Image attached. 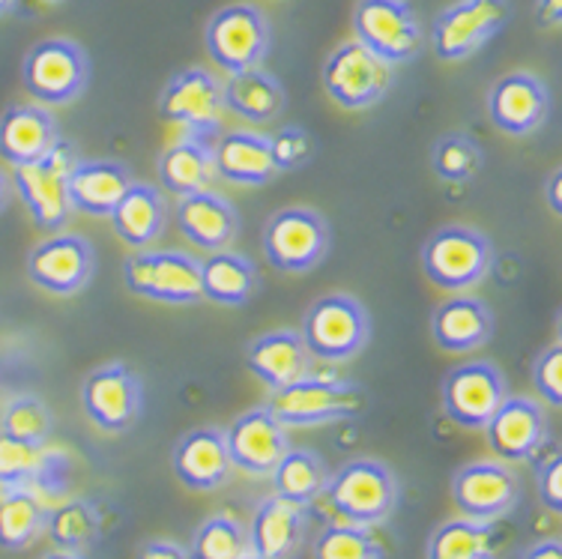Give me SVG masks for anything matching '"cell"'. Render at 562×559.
<instances>
[{"instance_id": "obj_1", "label": "cell", "mask_w": 562, "mask_h": 559, "mask_svg": "<svg viewBox=\"0 0 562 559\" xmlns=\"http://www.w3.org/2000/svg\"><path fill=\"white\" fill-rule=\"evenodd\" d=\"M368 399L362 387L341 377L305 374L296 383L276 389L267 407L284 428H312L329 422L357 420Z\"/></svg>"}, {"instance_id": "obj_2", "label": "cell", "mask_w": 562, "mask_h": 559, "mask_svg": "<svg viewBox=\"0 0 562 559\" xmlns=\"http://www.w3.org/2000/svg\"><path fill=\"white\" fill-rule=\"evenodd\" d=\"M78 159L81 156H78L76 144L60 135L43 159L12 168L10 183L15 186V192L27 206L36 227L57 234L69 222V213H72V206H69V171L76 168Z\"/></svg>"}, {"instance_id": "obj_3", "label": "cell", "mask_w": 562, "mask_h": 559, "mask_svg": "<svg viewBox=\"0 0 562 559\" xmlns=\"http://www.w3.org/2000/svg\"><path fill=\"white\" fill-rule=\"evenodd\" d=\"M324 494L347 524L374 527L383 524L398 506V479L383 461L357 458L329 476Z\"/></svg>"}, {"instance_id": "obj_4", "label": "cell", "mask_w": 562, "mask_h": 559, "mask_svg": "<svg viewBox=\"0 0 562 559\" xmlns=\"http://www.w3.org/2000/svg\"><path fill=\"white\" fill-rule=\"evenodd\" d=\"M303 345L308 356L324 362H347L362 354L371 338L366 305L350 293H326L303 317Z\"/></svg>"}, {"instance_id": "obj_5", "label": "cell", "mask_w": 562, "mask_h": 559, "mask_svg": "<svg viewBox=\"0 0 562 559\" xmlns=\"http://www.w3.org/2000/svg\"><path fill=\"white\" fill-rule=\"evenodd\" d=\"M494 264L491 239L464 225H446L434 231L428 243L422 246V269L440 291H470L485 279Z\"/></svg>"}, {"instance_id": "obj_6", "label": "cell", "mask_w": 562, "mask_h": 559, "mask_svg": "<svg viewBox=\"0 0 562 559\" xmlns=\"http://www.w3.org/2000/svg\"><path fill=\"white\" fill-rule=\"evenodd\" d=\"M22 78L40 105H69L90 85V57L76 40L48 36L24 54Z\"/></svg>"}, {"instance_id": "obj_7", "label": "cell", "mask_w": 562, "mask_h": 559, "mask_svg": "<svg viewBox=\"0 0 562 559\" xmlns=\"http://www.w3.org/2000/svg\"><path fill=\"white\" fill-rule=\"evenodd\" d=\"M123 281L135 297L168 305H195L201 293V260L183 251L135 248L123 260Z\"/></svg>"}, {"instance_id": "obj_8", "label": "cell", "mask_w": 562, "mask_h": 559, "mask_svg": "<svg viewBox=\"0 0 562 559\" xmlns=\"http://www.w3.org/2000/svg\"><path fill=\"white\" fill-rule=\"evenodd\" d=\"M329 251V225L312 206H284L263 227V255L279 272H308Z\"/></svg>"}, {"instance_id": "obj_9", "label": "cell", "mask_w": 562, "mask_h": 559, "mask_svg": "<svg viewBox=\"0 0 562 559\" xmlns=\"http://www.w3.org/2000/svg\"><path fill=\"white\" fill-rule=\"evenodd\" d=\"M353 33L357 43L390 66L411 64L422 52V24L411 0H359Z\"/></svg>"}, {"instance_id": "obj_10", "label": "cell", "mask_w": 562, "mask_h": 559, "mask_svg": "<svg viewBox=\"0 0 562 559\" xmlns=\"http://www.w3.org/2000/svg\"><path fill=\"white\" fill-rule=\"evenodd\" d=\"M512 19L508 0H454L437 12L431 24V48L440 60L458 64L476 54Z\"/></svg>"}, {"instance_id": "obj_11", "label": "cell", "mask_w": 562, "mask_h": 559, "mask_svg": "<svg viewBox=\"0 0 562 559\" xmlns=\"http://www.w3.org/2000/svg\"><path fill=\"white\" fill-rule=\"evenodd\" d=\"M392 69L378 54L368 52L357 40H347L326 57L324 87L329 99L347 111L378 105L392 87Z\"/></svg>"}, {"instance_id": "obj_12", "label": "cell", "mask_w": 562, "mask_h": 559, "mask_svg": "<svg viewBox=\"0 0 562 559\" xmlns=\"http://www.w3.org/2000/svg\"><path fill=\"white\" fill-rule=\"evenodd\" d=\"M204 43L213 64L222 66L227 76L243 72L260 66L270 52V22L251 3H231L206 22Z\"/></svg>"}, {"instance_id": "obj_13", "label": "cell", "mask_w": 562, "mask_h": 559, "mask_svg": "<svg viewBox=\"0 0 562 559\" xmlns=\"http://www.w3.org/2000/svg\"><path fill=\"white\" fill-rule=\"evenodd\" d=\"M222 81L201 66L183 69L159 93V118L183 126L192 138H213L222 130Z\"/></svg>"}, {"instance_id": "obj_14", "label": "cell", "mask_w": 562, "mask_h": 559, "mask_svg": "<svg viewBox=\"0 0 562 559\" xmlns=\"http://www.w3.org/2000/svg\"><path fill=\"white\" fill-rule=\"evenodd\" d=\"M144 387L126 362L93 368L81 383V407L97 428L109 434L130 431L140 416Z\"/></svg>"}, {"instance_id": "obj_15", "label": "cell", "mask_w": 562, "mask_h": 559, "mask_svg": "<svg viewBox=\"0 0 562 559\" xmlns=\"http://www.w3.org/2000/svg\"><path fill=\"white\" fill-rule=\"evenodd\" d=\"M506 395V377L494 362H485V359L452 368L443 380L446 416L458 422L461 428H485Z\"/></svg>"}, {"instance_id": "obj_16", "label": "cell", "mask_w": 562, "mask_h": 559, "mask_svg": "<svg viewBox=\"0 0 562 559\" xmlns=\"http://www.w3.org/2000/svg\"><path fill=\"white\" fill-rule=\"evenodd\" d=\"M93 246L78 234H52L40 246H33L27 255V276L36 288L55 293V297H72L85 291L93 279Z\"/></svg>"}, {"instance_id": "obj_17", "label": "cell", "mask_w": 562, "mask_h": 559, "mask_svg": "<svg viewBox=\"0 0 562 559\" xmlns=\"http://www.w3.org/2000/svg\"><path fill=\"white\" fill-rule=\"evenodd\" d=\"M452 500L458 512L473 521H499L518 506V476L499 461H473L452 479Z\"/></svg>"}, {"instance_id": "obj_18", "label": "cell", "mask_w": 562, "mask_h": 559, "mask_svg": "<svg viewBox=\"0 0 562 559\" xmlns=\"http://www.w3.org/2000/svg\"><path fill=\"white\" fill-rule=\"evenodd\" d=\"M227 452H231V463L249 476H270L284 452L291 449L288 443V431L270 407L246 410L243 416L231 422V428L225 431Z\"/></svg>"}, {"instance_id": "obj_19", "label": "cell", "mask_w": 562, "mask_h": 559, "mask_svg": "<svg viewBox=\"0 0 562 559\" xmlns=\"http://www.w3.org/2000/svg\"><path fill=\"white\" fill-rule=\"evenodd\" d=\"M548 85L532 72H508L487 93V118L506 135L524 138L548 120Z\"/></svg>"}, {"instance_id": "obj_20", "label": "cell", "mask_w": 562, "mask_h": 559, "mask_svg": "<svg viewBox=\"0 0 562 559\" xmlns=\"http://www.w3.org/2000/svg\"><path fill=\"white\" fill-rule=\"evenodd\" d=\"M173 476L189 491H216L227 482L234 470L231 452H227L225 431L222 428H195L180 437L171 455Z\"/></svg>"}, {"instance_id": "obj_21", "label": "cell", "mask_w": 562, "mask_h": 559, "mask_svg": "<svg viewBox=\"0 0 562 559\" xmlns=\"http://www.w3.org/2000/svg\"><path fill=\"white\" fill-rule=\"evenodd\" d=\"M487 443L503 461H527L548 437V420L532 399L506 395L497 413L487 420Z\"/></svg>"}, {"instance_id": "obj_22", "label": "cell", "mask_w": 562, "mask_h": 559, "mask_svg": "<svg viewBox=\"0 0 562 559\" xmlns=\"http://www.w3.org/2000/svg\"><path fill=\"white\" fill-rule=\"evenodd\" d=\"M132 183L135 177L123 161L78 159L69 171V206L85 215L109 219Z\"/></svg>"}, {"instance_id": "obj_23", "label": "cell", "mask_w": 562, "mask_h": 559, "mask_svg": "<svg viewBox=\"0 0 562 559\" xmlns=\"http://www.w3.org/2000/svg\"><path fill=\"white\" fill-rule=\"evenodd\" d=\"M177 222L183 237L204 251H222L239 234V215L234 204L213 189L186 194L177 206Z\"/></svg>"}, {"instance_id": "obj_24", "label": "cell", "mask_w": 562, "mask_h": 559, "mask_svg": "<svg viewBox=\"0 0 562 559\" xmlns=\"http://www.w3.org/2000/svg\"><path fill=\"white\" fill-rule=\"evenodd\" d=\"M246 366L263 387L276 392L308 374V350L296 329H272L246 347Z\"/></svg>"}, {"instance_id": "obj_25", "label": "cell", "mask_w": 562, "mask_h": 559, "mask_svg": "<svg viewBox=\"0 0 562 559\" xmlns=\"http://www.w3.org/2000/svg\"><path fill=\"white\" fill-rule=\"evenodd\" d=\"M60 138L57 120L43 105H12L0 114V156L15 165L43 159Z\"/></svg>"}, {"instance_id": "obj_26", "label": "cell", "mask_w": 562, "mask_h": 559, "mask_svg": "<svg viewBox=\"0 0 562 559\" xmlns=\"http://www.w3.org/2000/svg\"><path fill=\"white\" fill-rule=\"evenodd\" d=\"M431 335L449 354H467L494 338V314L476 297H452L434 309Z\"/></svg>"}, {"instance_id": "obj_27", "label": "cell", "mask_w": 562, "mask_h": 559, "mask_svg": "<svg viewBox=\"0 0 562 559\" xmlns=\"http://www.w3.org/2000/svg\"><path fill=\"white\" fill-rule=\"evenodd\" d=\"M305 536V506L284 500V496H267L255 512L249 529L251 554L260 559H288L300 548Z\"/></svg>"}, {"instance_id": "obj_28", "label": "cell", "mask_w": 562, "mask_h": 559, "mask_svg": "<svg viewBox=\"0 0 562 559\" xmlns=\"http://www.w3.org/2000/svg\"><path fill=\"white\" fill-rule=\"evenodd\" d=\"M213 165L218 177L237 186H267L276 177L270 135L258 132H227L213 147Z\"/></svg>"}, {"instance_id": "obj_29", "label": "cell", "mask_w": 562, "mask_h": 559, "mask_svg": "<svg viewBox=\"0 0 562 559\" xmlns=\"http://www.w3.org/2000/svg\"><path fill=\"white\" fill-rule=\"evenodd\" d=\"M66 461L48 452L45 443L15 440L0 431V484L3 488H48L55 491L64 479Z\"/></svg>"}, {"instance_id": "obj_30", "label": "cell", "mask_w": 562, "mask_h": 559, "mask_svg": "<svg viewBox=\"0 0 562 559\" xmlns=\"http://www.w3.org/2000/svg\"><path fill=\"white\" fill-rule=\"evenodd\" d=\"M222 97H225V111H234L249 123H270L284 108V87L260 66L231 72L222 85Z\"/></svg>"}, {"instance_id": "obj_31", "label": "cell", "mask_w": 562, "mask_h": 559, "mask_svg": "<svg viewBox=\"0 0 562 559\" xmlns=\"http://www.w3.org/2000/svg\"><path fill=\"white\" fill-rule=\"evenodd\" d=\"M111 225L117 237L132 248H147L165 231V201L150 183H132L117 206L111 210Z\"/></svg>"}, {"instance_id": "obj_32", "label": "cell", "mask_w": 562, "mask_h": 559, "mask_svg": "<svg viewBox=\"0 0 562 559\" xmlns=\"http://www.w3.org/2000/svg\"><path fill=\"white\" fill-rule=\"evenodd\" d=\"M258 291V269L239 251H213L201 260V293L216 305H246Z\"/></svg>"}, {"instance_id": "obj_33", "label": "cell", "mask_w": 562, "mask_h": 559, "mask_svg": "<svg viewBox=\"0 0 562 559\" xmlns=\"http://www.w3.org/2000/svg\"><path fill=\"white\" fill-rule=\"evenodd\" d=\"M216 174L213 147L204 138L186 135L159 156V183L177 198L204 192Z\"/></svg>"}, {"instance_id": "obj_34", "label": "cell", "mask_w": 562, "mask_h": 559, "mask_svg": "<svg viewBox=\"0 0 562 559\" xmlns=\"http://www.w3.org/2000/svg\"><path fill=\"white\" fill-rule=\"evenodd\" d=\"M497 527L494 521L454 517L434 529L428 559H497Z\"/></svg>"}, {"instance_id": "obj_35", "label": "cell", "mask_w": 562, "mask_h": 559, "mask_svg": "<svg viewBox=\"0 0 562 559\" xmlns=\"http://www.w3.org/2000/svg\"><path fill=\"white\" fill-rule=\"evenodd\" d=\"M43 500L33 488H3L0 494V548L24 550L45 529Z\"/></svg>"}, {"instance_id": "obj_36", "label": "cell", "mask_w": 562, "mask_h": 559, "mask_svg": "<svg viewBox=\"0 0 562 559\" xmlns=\"http://www.w3.org/2000/svg\"><path fill=\"white\" fill-rule=\"evenodd\" d=\"M270 476L272 484H276V494L284 496V500H293L300 506L314 503L317 496L324 494L326 482H329L326 463L312 449H288Z\"/></svg>"}, {"instance_id": "obj_37", "label": "cell", "mask_w": 562, "mask_h": 559, "mask_svg": "<svg viewBox=\"0 0 562 559\" xmlns=\"http://www.w3.org/2000/svg\"><path fill=\"white\" fill-rule=\"evenodd\" d=\"M99 512L93 503L87 500H66L64 506H57L48 512L45 517V529H48V538L55 541L57 550H72V554H81L87 550L99 536Z\"/></svg>"}, {"instance_id": "obj_38", "label": "cell", "mask_w": 562, "mask_h": 559, "mask_svg": "<svg viewBox=\"0 0 562 559\" xmlns=\"http://www.w3.org/2000/svg\"><path fill=\"white\" fill-rule=\"evenodd\" d=\"M251 554L249 529L227 515L206 517L192 538V559H239Z\"/></svg>"}, {"instance_id": "obj_39", "label": "cell", "mask_w": 562, "mask_h": 559, "mask_svg": "<svg viewBox=\"0 0 562 559\" xmlns=\"http://www.w3.org/2000/svg\"><path fill=\"white\" fill-rule=\"evenodd\" d=\"M482 147L476 141L464 135V132H449L443 138L434 144L431 165L434 174L446 180V183H467L482 171Z\"/></svg>"}, {"instance_id": "obj_40", "label": "cell", "mask_w": 562, "mask_h": 559, "mask_svg": "<svg viewBox=\"0 0 562 559\" xmlns=\"http://www.w3.org/2000/svg\"><path fill=\"white\" fill-rule=\"evenodd\" d=\"M314 559H380V545L368 527L357 524H333L314 541Z\"/></svg>"}, {"instance_id": "obj_41", "label": "cell", "mask_w": 562, "mask_h": 559, "mask_svg": "<svg viewBox=\"0 0 562 559\" xmlns=\"http://www.w3.org/2000/svg\"><path fill=\"white\" fill-rule=\"evenodd\" d=\"M0 431L24 443H45L52 434V413L36 395L12 399L0 416Z\"/></svg>"}, {"instance_id": "obj_42", "label": "cell", "mask_w": 562, "mask_h": 559, "mask_svg": "<svg viewBox=\"0 0 562 559\" xmlns=\"http://www.w3.org/2000/svg\"><path fill=\"white\" fill-rule=\"evenodd\" d=\"M270 150L276 171H296L314 159L312 132L303 126H284L276 135H270Z\"/></svg>"}, {"instance_id": "obj_43", "label": "cell", "mask_w": 562, "mask_h": 559, "mask_svg": "<svg viewBox=\"0 0 562 559\" xmlns=\"http://www.w3.org/2000/svg\"><path fill=\"white\" fill-rule=\"evenodd\" d=\"M532 383L539 389V395L551 407L562 404V347L551 345L548 350H541L536 356V366H532Z\"/></svg>"}, {"instance_id": "obj_44", "label": "cell", "mask_w": 562, "mask_h": 559, "mask_svg": "<svg viewBox=\"0 0 562 559\" xmlns=\"http://www.w3.org/2000/svg\"><path fill=\"white\" fill-rule=\"evenodd\" d=\"M539 494L541 503L551 508L553 515L562 512V461L560 455H553L551 461L539 467Z\"/></svg>"}, {"instance_id": "obj_45", "label": "cell", "mask_w": 562, "mask_h": 559, "mask_svg": "<svg viewBox=\"0 0 562 559\" xmlns=\"http://www.w3.org/2000/svg\"><path fill=\"white\" fill-rule=\"evenodd\" d=\"M536 24L541 31H553L562 24V0H536Z\"/></svg>"}, {"instance_id": "obj_46", "label": "cell", "mask_w": 562, "mask_h": 559, "mask_svg": "<svg viewBox=\"0 0 562 559\" xmlns=\"http://www.w3.org/2000/svg\"><path fill=\"white\" fill-rule=\"evenodd\" d=\"M138 559H192V557H189V550H183L180 545H173V541H147V545L140 548Z\"/></svg>"}, {"instance_id": "obj_47", "label": "cell", "mask_w": 562, "mask_h": 559, "mask_svg": "<svg viewBox=\"0 0 562 559\" xmlns=\"http://www.w3.org/2000/svg\"><path fill=\"white\" fill-rule=\"evenodd\" d=\"M520 559H562V545L560 538H548V541H539V545H532L527 554Z\"/></svg>"}, {"instance_id": "obj_48", "label": "cell", "mask_w": 562, "mask_h": 559, "mask_svg": "<svg viewBox=\"0 0 562 559\" xmlns=\"http://www.w3.org/2000/svg\"><path fill=\"white\" fill-rule=\"evenodd\" d=\"M544 192H548V204H551V210L557 215L562 213V198H560V192H562V171L560 168H557V171L551 174V180H548V189H544Z\"/></svg>"}, {"instance_id": "obj_49", "label": "cell", "mask_w": 562, "mask_h": 559, "mask_svg": "<svg viewBox=\"0 0 562 559\" xmlns=\"http://www.w3.org/2000/svg\"><path fill=\"white\" fill-rule=\"evenodd\" d=\"M10 194H12V183L7 174L0 171V213H3V206L10 204Z\"/></svg>"}, {"instance_id": "obj_50", "label": "cell", "mask_w": 562, "mask_h": 559, "mask_svg": "<svg viewBox=\"0 0 562 559\" xmlns=\"http://www.w3.org/2000/svg\"><path fill=\"white\" fill-rule=\"evenodd\" d=\"M43 559H85L81 554H72V550H52V554H45Z\"/></svg>"}, {"instance_id": "obj_51", "label": "cell", "mask_w": 562, "mask_h": 559, "mask_svg": "<svg viewBox=\"0 0 562 559\" xmlns=\"http://www.w3.org/2000/svg\"><path fill=\"white\" fill-rule=\"evenodd\" d=\"M12 7H15V0H0V15H7Z\"/></svg>"}, {"instance_id": "obj_52", "label": "cell", "mask_w": 562, "mask_h": 559, "mask_svg": "<svg viewBox=\"0 0 562 559\" xmlns=\"http://www.w3.org/2000/svg\"><path fill=\"white\" fill-rule=\"evenodd\" d=\"M239 559H260L258 554H246V557H239Z\"/></svg>"}, {"instance_id": "obj_53", "label": "cell", "mask_w": 562, "mask_h": 559, "mask_svg": "<svg viewBox=\"0 0 562 559\" xmlns=\"http://www.w3.org/2000/svg\"><path fill=\"white\" fill-rule=\"evenodd\" d=\"M43 3H57V0H43Z\"/></svg>"}]
</instances>
